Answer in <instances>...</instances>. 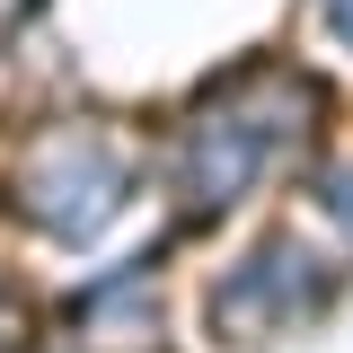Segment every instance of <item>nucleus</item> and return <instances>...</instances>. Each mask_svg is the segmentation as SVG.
Here are the masks:
<instances>
[{
	"label": "nucleus",
	"mask_w": 353,
	"mask_h": 353,
	"mask_svg": "<svg viewBox=\"0 0 353 353\" xmlns=\"http://www.w3.org/2000/svg\"><path fill=\"white\" fill-rule=\"evenodd\" d=\"M309 124H318V88L292 80V71H265V80H239L221 97H203L185 115V132H176V194H185V212L194 221L230 212L283 150H301Z\"/></svg>",
	"instance_id": "1"
},
{
	"label": "nucleus",
	"mask_w": 353,
	"mask_h": 353,
	"mask_svg": "<svg viewBox=\"0 0 353 353\" xmlns=\"http://www.w3.org/2000/svg\"><path fill=\"white\" fill-rule=\"evenodd\" d=\"M132 168H124V141L97 124V115H71L53 124L44 141H27V168H18V212L53 230V239H88L124 212Z\"/></svg>",
	"instance_id": "2"
},
{
	"label": "nucleus",
	"mask_w": 353,
	"mask_h": 353,
	"mask_svg": "<svg viewBox=\"0 0 353 353\" xmlns=\"http://www.w3.org/2000/svg\"><path fill=\"white\" fill-rule=\"evenodd\" d=\"M301 309H318V274H309V256H301V248H265V256L221 292V327H239V336L256 327V336H265L274 318H301Z\"/></svg>",
	"instance_id": "3"
},
{
	"label": "nucleus",
	"mask_w": 353,
	"mask_h": 353,
	"mask_svg": "<svg viewBox=\"0 0 353 353\" xmlns=\"http://www.w3.org/2000/svg\"><path fill=\"white\" fill-rule=\"evenodd\" d=\"M327 18H336V36L353 44V0H327Z\"/></svg>",
	"instance_id": "4"
},
{
	"label": "nucleus",
	"mask_w": 353,
	"mask_h": 353,
	"mask_svg": "<svg viewBox=\"0 0 353 353\" xmlns=\"http://www.w3.org/2000/svg\"><path fill=\"white\" fill-rule=\"evenodd\" d=\"M18 9H27V0H0V27H9V18H18Z\"/></svg>",
	"instance_id": "5"
}]
</instances>
